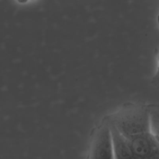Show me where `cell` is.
Returning <instances> with one entry per match:
<instances>
[{
	"instance_id": "obj_1",
	"label": "cell",
	"mask_w": 159,
	"mask_h": 159,
	"mask_svg": "<svg viewBox=\"0 0 159 159\" xmlns=\"http://www.w3.org/2000/svg\"><path fill=\"white\" fill-rule=\"evenodd\" d=\"M125 139L135 159H152L159 153V145L152 129L142 131Z\"/></svg>"
},
{
	"instance_id": "obj_2",
	"label": "cell",
	"mask_w": 159,
	"mask_h": 159,
	"mask_svg": "<svg viewBox=\"0 0 159 159\" xmlns=\"http://www.w3.org/2000/svg\"><path fill=\"white\" fill-rule=\"evenodd\" d=\"M89 159H114L111 130L104 119L94 134Z\"/></svg>"
},
{
	"instance_id": "obj_3",
	"label": "cell",
	"mask_w": 159,
	"mask_h": 159,
	"mask_svg": "<svg viewBox=\"0 0 159 159\" xmlns=\"http://www.w3.org/2000/svg\"><path fill=\"white\" fill-rule=\"evenodd\" d=\"M107 123L111 134L114 159H135L127 139L112 124Z\"/></svg>"
},
{
	"instance_id": "obj_4",
	"label": "cell",
	"mask_w": 159,
	"mask_h": 159,
	"mask_svg": "<svg viewBox=\"0 0 159 159\" xmlns=\"http://www.w3.org/2000/svg\"><path fill=\"white\" fill-rule=\"evenodd\" d=\"M157 66L156 71L152 78V83L159 88V56H157Z\"/></svg>"
},
{
	"instance_id": "obj_5",
	"label": "cell",
	"mask_w": 159,
	"mask_h": 159,
	"mask_svg": "<svg viewBox=\"0 0 159 159\" xmlns=\"http://www.w3.org/2000/svg\"><path fill=\"white\" fill-rule=\"evenodd\" d=\"M152 159H159V153L156 154Z\"/></svg>"
},
{
	"instance_id": "obj_6",
	"label": "cell",
	"mask_w": 159,
	"mask_h": 159,
	"mask_svg": "<svg viewBox=\"0 0 159 159\" xmlns=\"http://www.w3.org/2000/svg\"><path fill=\"white\" fill-rule=\"evenodd\" d=\"M155 139H156V140H157V142L159 145V136L158 135H155Z\"/></svg>"
},
{
	"instance_id": "obj_7",
	"label": "cell",
	"mask_w": 159,
	"mask_h": 159,
	"mask_svg": "<svg viewBox=\"0 0 159 159\" xmlns=\"http://www.w3.org/2000/svg\"><path fill=\"white\" fill-rule=\"evenodd\" d=\"M158 23H159V14H158Z\"/></svg>"
}]
</instances>
